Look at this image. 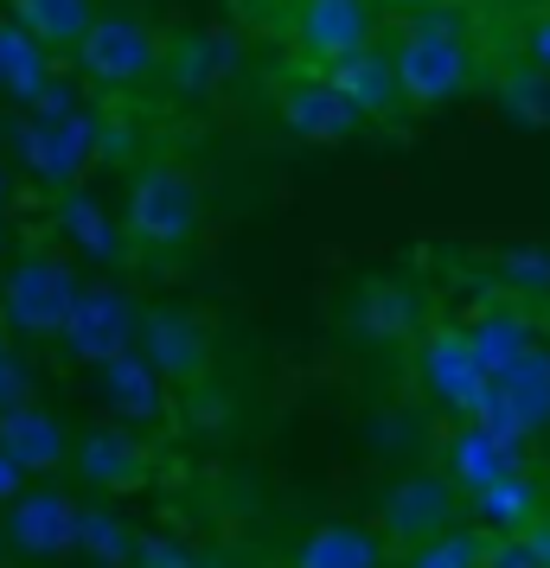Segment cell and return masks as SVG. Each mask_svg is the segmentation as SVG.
I'll use <instances>...</instances> for the list:
<instances>
[{
	"instance_id": "obj_1",
	"label": "cell",
	"mask_w": 550,
	"mask_h": 568,
	"mask_svg": "<svg viewBox=\"0 0 550 568\" xmlns=\"http://www.w3.org/2000/svg\"><path fill=\"white\" fill-rule=\"evenodd\" d=\"M473 71H480V58H473V39L454 13H417V20H403V32H397V45H391L397 103H410V109L461 103L473 90Z\"/></svg>"
},
{
	"instance_id": "obj_2",
	"label": "cell",
	"mask_w": 550,
	"mask_h": 568,
	"mask_svg": "<svg viewBox=\"0 0 550 568\" xmlns=\"http://www.w3.org/2000/svg\"><path fill=\"white\" fill-rule=\"evenodd\" d=\"M206 231V185L186 173L180 160H148L129 180L122 205V236L141 256H180Z\"/></svg>"
},
{
	"instance_id": "obj_3",
	"label": "cell",
	"mask_w": 550,
	"mask_h": 568,
	"mask_svg": "<svg viewBox=\"0 0 550 568\" xmlns=\"http://www.w3.org/2000/svg\"><path fill=\"white\" fill-rule=\"evenodd\" d=\"M461 524H468V498L454 491V479H448L442 466H410V473H397L391 486H384L371 530H378L384 549L410 556V549L448 537V530H461Z\"/></svg>"
},
{
	"instance_id": "obj_4",
	"label": "cell",
	"mask_w": 550,
	"mask_h": 568,
	"mask_svg": "<svg viewBox=\"0 0 550 568\" xmlns=\"http://www.w3.org/2000/svg\"><path fill=\"white\" fill-rule=\"evenodd\" d=\"M429 326V301L410 275H359L340 301V333L359 352H410Z\"/></svg>"
},
{
	"instance_id": "obj_5",
	"label": "cell",
	"mask_w": 550,
	"mask_h": 568,
	"mask_svg": "<svg viewBox=\"0 0 550 568\" xmlns=\"http://www.w3.org/2000/svg\"><path fill=\"white\" fill-rule=\"evenodd\" d=\"M282 32L308 71H333V64L378 45L384 13H378V0H289Z\"/></svg>"
},
{
	"instance_id": "obj_6",
	"label": "cell",
	"mask_w": 550,
	"mask_h": 568,
	"mask_svg": "<svg viewBox=\"0 0 550 568\" xmlns=\"http://www.w3.org/2000/svg\"><path fill=\"white\" fill-rule=\"evenodd\" d=\"M78 71L83 83H97V90H141V83H154L167 71V45H160V32L141 20V13H97V27L83 32L78 52Z\"/></svg>"
},
{
	"instance_id": "obj_7",
	"label": "cell",
	"mask_w": 550,
	"mask_h": 568,
	"mask_svg": "<svg viewBox=\"0 0 550 568\" xmlns=\"http://www.w3.org/2000/svg\"><path fill=\"white\" fill-rule=\"evenodd\" d=\"M410 364H417V384H422V396H429L436 409L473 415V422H480L487 389H493V371L480 364L468 326H442V320H429L422 338L410 345Z\"/></svg>"
},
{
	"instance_id": "obj_8",
	"label": "cell",
	"mask_w": 550,
	"mask_h": 568,
	"mask_svg": "<svg viewBox=\"0 0 550 568\" xmlns=\"http://www.w3.org/2000/svg\"><path fill=\"white\" fill-rule=\"evenodd\" d=\"M78 294L83 287L71 275V262L32 250V256H20L0 275V320H7V333H20V338H58L71 307H78Z\"/></svg>"
},
{
	"instance_id": "obj_9",
	"label": "cell",
	"mask_w": 550,
	"mask_h": 568,
	"mask_svg": "<svg viewBox=\"0 0 550 568\" xmlns=\"http://www.w3.org/2000/svg\"><path fill=\"white\" fill-rule=\"evenodd\" d=\"M134 333L148 338V371L167 384L206 389L211 377V320L192 307H148Z\"/></svg>"
},
{
	"instance_id": "obj_10",
	"label": "cell",
	"mask_w": 550,
	"mask_h": 568,
	"mask_svg": "<svg viewBox=\"0 0 550 568\" xmlns=\"http://www.w3.org/2000/svg\"><path fill=\"white\" fill-rule=\"evenodd\" d=\"M276 122H282L289 141H308V148H333V141H352V134L366 129V115L346 103L320 71H301L294 83H282V97H276Z\"/></svg>"
},
{
	"instance_id": "obj_11",
	"label": "cell",
	"mask_w": 550,
	"mask_h": 568,
	"mask_svg": "<svg viewBox=\"0 0 550 568\" xmlns=\"http://www.w3.org/2000/svg\"><path fill=\"white\" fill-rule=\"evenodd\" d=\"M134 326H141V313H134L122 294H109V287H83L58 338H64L71 358H83V364H116V358H129Z\"/></svg>"
},
{
	"instance_id": "obj_12",
	"label": "cell",
	"mask_w": 550,
	"mask_h": 568,
	"mask_svg": "<svg viewBox=\"0 0 550 568\" xmlns=\"http://www.w3.org/2000/svg\"><path fill=\"white\" fill-rule=\"evenodd\" d=\"M289 568H384V542L359 517H327L294 542Z\"/></svg>"
},
{
	"instance_id": "obj_13",
	"label": "cell",
	"mask_w": 550,
	"mask_h": 568,
	"mask_svg": "<svg viewBox=\"0 0 550 568\" xmlns=\"http://www.w3.org/2000/svg\"><path fill=\"white\" fill-rule=\"evenodd\" d=\"M448 479H454V491L461 498H480L487 486H499V479H512L519 473V460H512V440H499L493 428H454V440H448Z\"/></svg>"
},
{
	"instance_id": "obj_14",
	"label": "cell",
	"mask_w": 550,
	"mask_h": 568,
	"mask_svg": "<svg viewBox=\"0 0 550 568\" xmlns=\"http://www.w3.org/2000/svg\"><path fill=\"white\" fill-rule=\"evenodd\" d=\"M97 0H7V20L27 32L39 52H78L83 32L97 27Z\"/></svg>"
},
{
	"instance_id": "obj_15",
	"label": "cell",
	"mask_w": 550,
	"mask_h": 568,
	"mask_svg": "<svg viewBox=\"0 0 550 568\" xmlns=\"http://www.w3.org/2000/svg\"><path fill=\"white\" fill-rule=\"evenodd\" d=\"M78 466H83V479L90 486H109V491H129L148 479V447L134 435H122V428H97V435L78 447Z\"/></svg>"
},
{
	"instance_id": "obj_16",
	"label": "cell",
	"mask_w": 550,
	"mask_h": 568,
	"mask_svg": "<svg viewBox=\"0 0 550 568\" xmlns=\"http://www.w3.org/2000/svg\"><path fill=\"white\" fill-rule=\"evenodd\" d=\"M320 78L340 90L346 103L359 109V115H391L397 109V78H391V52H359V58H346V64H333V71H320Z\"/></svg>"
},
{
	"instance_id": "obj_17",
	"label": "cell",
	"mask_w": 550,
	"mask_h": 568,
	"mask_svg": "<svg viewBox=\"0 0 550 568\" xmlns=\"http://www.w3.org/2000/svg\"><path fill=\"white\" fill-rule=\"evenodd\" d=\"M468 511L493 530V537H519V530H531L538 517H544V491L531 486L524 473H512V479H499V486H487L480 498H468Z\"/></svg>"
},
{
	"instance_id": "obj_18",
	"label": "cell",
	"mask_w": 550,
	"mask_h": 568,
	"mask_svg": "<svg viewBox=\"0 0 550 568\" xmlns=\"http://www.w3.org/2000/svg\"><path fill=\"white\" fill-rule=\"evenodd\" d=\"M71 537H78V511H71L58 491H39V498H27V505L13 511V542H20V549L52 556V549H64Z\"/></svg>"
},
{
	"instance_id": "obj_19",
	"label": "cell",
	"mask_w": 550,
	"mask_h": 568,
	"mask_svg": "<svg viewBox=\"0 0 550 568\" xmlns=\"http://www.w3.org/2000/svg\"><path fill=\"white\" fill-rule=\"evenodd\" d=\"M0 440H7V460L13 466H58L64 460V428L39 409H7Z\"/></svg>"
},
{
	"instance_id": "obj_20",
	"label": "cell",
	"mask_w": 550,
	"mask_h": 568,
	"mask_svg": "<svg viewBox=\"0 0 550 568\" xmlns=\"http://www.w3.org/2000/svg\"><path fill=\"white\" fill-rule=\"evenodd\" d=\"M0 90L20 97V103H39L46 97V52L13 20H0Z\"/></svg>"
},
{
	"instance_id": "obj_21",
	"label": "cell",
	"mask_w": 550,
	"mask_h": 568,
	"mask_svg": "<svg viewBox=\"0 0 550 568\" xmlns=\"http://www.w3.org/2000/svg\"><path fill=\"white\" fill-rule=\"evenodd\" d=\"M78 154H83V122H39L27 129V160L39 166V180H71L78 173Z\"/></svg>"
},
{
	"instance_id": "obj_22",
	"label": "cell",
	"mask_w": 550,
	"mask_h": 568,
	"mask_svg": "<svg viewBox=\"0 0 550 568\" xmlns=\"http://www.w3.org/2000/svg\"><path fill=\"white\" fill-rule=\"evenodd\" d=\"M103 389H109V403H116L122 415H154V409H160L154 371H148V364H134V358L103 364Z\"/></svg>"
},
{
	"instance_id": "obj_23",
	"label": "cell",
	"mask_w": 550,
	"mask_h": 568,
	"mask_svg": "<svg viewBox=\"0 0 550 568\" xmlns=\"http://www.w3.org/2000/svg\"><path fill=\"white\" fill-rule=\"evenodd\" d=\"M480 556H487V537L461 524V530H448V537L410 549V556H403V568H480Z\"/></svg>"
},
{
	"instance_id": "obj_24",
	"label": "cell",
	"mask_w": 550,
	"mask_h": 568,
	"mask_svg": "<svg viewBox=\"0 0 550 568\" xmlns=\"http://www.w3.org/2000/svg\"><path fill=\"white\" fill-rule=\"evenodd\" d=\"M64 231L78 236L83 250H97V256H116V231H109V217L90 199H64Z\"/></svg>"
},
{
	"instance_id": "obj_25",
	"label": "cell",
	"mask_w": 550,
	"mask_h": 568,
	"mask_svg": "<svg viewBox=\"0 0 550 568\" xmlns=\"http://www.w3.org/2000/svg\"><path fill=\"white\" fill-rule=\"evenodd\" d=\"M83 537H90V549H103L109 562H122V549H129V542H122V524H116V517H103V511L83 517Z\"/></svg>"
},
{
	"instance_id": "obj_26",
	"label": "cell",
	"mask_w": 550,
	"mask_h": 568,
	"mask_svg": "<svg viewBox=\"0 0 550 568\" xmlns=\"http://www.w3.org/2000/svg\"><path fill=\"white\" fill-rule=\"evenodd\" d=\"M480 568H538V562H531L524 537H487V556H480Z\"/></svg>"
},
{
	"instance_id": "obj_27",
	"label": "cell",
	"mask_w": 550,
	"mask_h": 568,
	"mask_svg": "<svg viewBox=\"0 0 550 568\" xmlns=\"http://www.w3.org/2000/svg\"><path fill=\"white\" fill-rule=\"evenodd\" d=\"M0 409H20V371L7 364V320H0Z\"/></svg>"
},
{
	"instance_id": "obj_28",
	"label": "cell",
	"mask_w": 550,
	"mask_h": 568,
	"mask_svg": "<svg viewBox=\"0 0 550 568\" xmlns=\"http://www.w3.org/2000/svg\"><path fill=\"white\" fill-rule=\"evenodd\" d=\"M519 537H524V549H531V562H538V568H550V511L538 517L531 530H519Z\"/></svg>"
},
{
	"instance_id": "obj_29",
	"label": "cell",
	"mask_w": 550,
	"mask_h": 568,
	"mask_svg": "<svg viewBox=\"0 0 550 568\" xmlns=\"http://www.w3.org/2000/svg\"><path fill=\"white\" fill-rule=\"evenodd\" d=\"M448 0H378V13H410V20H417V13H442Z\"/></svg>"
},
{
	"instance_id": "obj_30",
	"label": "cell",
	"mask_w": 550,
	"mask_h": 568,
	"mask_svg": "<svg viewBox=\"0 0 550 568\" xmlns=\"http://www.w3.org/2000/svg\"><path fill=\"white\" fill-rule=\"evenodd\" d=\"M192 568H250V562L231 556V549H211V556H192Z\"/></svg>"
},
{
	"instance_id": "obj_31",
	"label": "cell",
	"mask_w": 550,
	"mask_h": 568,
	"mask_svg": "<svg viewBox=\"0 0 550 568\" xmlns=\"http://www.w3.org/2000/svg\"><path fill=\"white\" fill-rule=\"evenodd\" d=\"M13 473H20V466H13V460H7V454H0V498L13 491Z\"/></svg>"
}]
</instances>
